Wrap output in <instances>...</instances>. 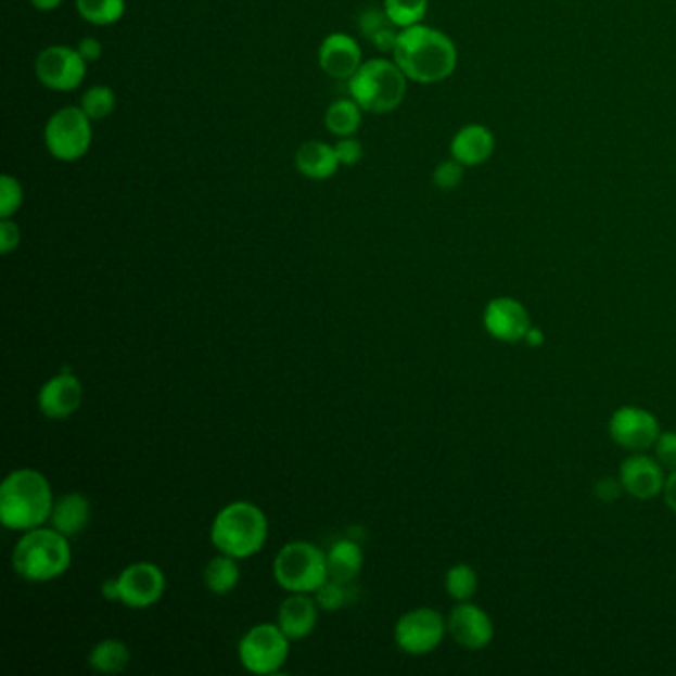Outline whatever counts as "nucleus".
Instances as JSON below:
<instances>
[{"label":"nucleus","instance_id":"f704fd0d","mask_svg":"<svg viewBox=\"0 0 676 676\" xmlns=\"http://www.w3.org/2000/svg\"><path fill=\"white\" fill-rule=\"evenodd\" d=\"M333 148H335V153H337V160L342 163V167H354L363 157V145L354 136L340 138V141Z\"/></svg>","mask_w":676,"mask_h":676},{"label":"nucleus","instance_id":"c756f323","mask_svg":"<svg viewBox=\"0 0 676 676\" xmlns=\"http://www.w3.org/2000/svg\"><path fill=\"white\" fill-rule=\"evenodd\" d=\"M115 104H117V98H115L112 88L92 86L88 92L81 95L80 107L92 122H102L105 117L114 114Z\"/></svg>","mask_w":676,"mask_h":676},{"label":"nucleus","instance_id":"a19ab883","mask_svg":"<svg viewBox=\"0 0 676 676\" xmlns=\"http://www.w3.org/2000/svg\"><path fill=\"white\" fill-rule=\"evenodd\" d=\"M62 2H64V0H30V4L42 12L56 11Z\"/></svg>","mask_w":676,"mask_h":676},{"label":"nucleus","instance_id":"2f4dec72","mask_svg":"<svg viewBox=\"0 0 676 676\" xmlns=\"http://www.w3.org/2000/svg\"><path fill=\"white\" fill-rule=\"evenodd\" d=\"M349 585L340 584V582H333L328 579L326 584L321 585L320 589L314 594V599L318 603V608L321 611H340L344 608L345 603L349 601Z\"/></svg>","mask_w":676,"mask_h":676},{"label":"nucleus","instance_id":"aec40b11","mask_svg":"<svg viewBox=\"0 0 676 676\" xmlns=\"http://www.w3.org/2000/svg\"><path fill=\"white\" fill-rule=\"evenodd\" d=\"M294 163L298 173L311 181H328L342 167L335 148L318 139L302 143L296 151Z\"/></svg>","mask_w":676,"mask_h":676},{"label":"nucleus","instance_id":"9b49d317","mask_svg":"<svg viewBox=\"0 0 676 676\" xmlns=\"http://www.w3.org/2000/svg\"><path fill=\"white\" fill-rule=\"evenodd\" d=\"M447 620L433 608L407 611L395 625V642L407 654H429L447 635Z\"/></svg>","mask_w":676,"mask_h":676},{"label":"nucleus","instance_id":"b1692460","mask_svg":"<svg viewBox=\"0 0 676 676\" xmlns=\"http://www.w3.org/2000/svg\"><path fill=\"white\" fill-rule=\"evenodd\" d=\"M88 663L95 673L119 675L131 663V651L122 639H104L93 647Z\"/></svg>","mask_w":676,"mask_h":676},{"label":"nucleus","instance_id":"473e14b6","mask_svg":"<svg viewBox=\"0 0 676 676\" xmlns=\"http://www.w3.org/2000/svg\"><path fill=\"white\" fill-rule=\"evenodd\" d=\"M464 175V165L457 160L443 161L435 169L433 181L438 189L448 191V189H457Z\"/></svg>","mask_w":676,"mask_h":676},{"label":"nucleus","instance_id":"393cba45","mask_svg":"<svg viewBox=\"0 0 676 676\" xmlns=\"http://www.w3.org/2000/svg\"><path fill=\"white\" fill-rule=\"evenodd\" d=\"M239 582H241L239 560L218 551V556H215L205 567V585L208 591L215 596H229Z\"/></svg>","mask_w":676,"mask_h":676},{"label":"nucleus","instance_id":"f03ea898","mask_svg":"<svg viewBox=\"0 0 676 676\" xmlns=\"http://www.w3.org/2000/svg\"><path fill=\"white\" fill-rule=\"evenodd\" d=\"M52 486L35 469L12 470L0 486V522L14 532H28L50 522L54 508Z\"/></svg>","mask_w":676,"mask_h":676},{"label":"nucleus","instance_id":"6e6552de","mask_svg":"<svg viewBox=\"0 0 676 676\" xmlns=\"http://www.w3.org/2000/svg\"><path fill=\"white\" fill-rule=\"evenodd\" d=\"M92 119L80 105H66L50 115L44 127V145L58 161H78L92 148Z\"/></svg>","mask_w":676,"mask_h":676},{"label":"nucleus","instance_id":"6ab92c4d","mask_svg":"<svg viewBox=\"0 0 676 676\" xmlns=\"http://www.w3.org/2000/svg\"><path fill=\"white\" fill-rule=\"evenodd\" d=\"M90 520H92L90 500L84 494L69 493L56 498L50 514V526L64 534L66 538H76L88 527Z\"/></svg>","mask_w":676,"mask_h":676},{"label":"nucleus","instance_id":"f3484780","mask_svg":"<svg viewBox=\"0 0 676 676\" xmlns=\"http://www.w3.org/2000/svg\"><path fill=\"white\" fill-rule=\"evenodd\" d=\"M318 64L333 80H349L363 64V52L354 36L333 33L321 42Z\"/></svg>","mask_w":676,"mask_h":676},{"label":"nucleus","instance_id":"4be33fe9","mask_svg":"<svg viewBox=\"0 0 676 676\" xmlns=\"http://www.w3.org/2000/svg\"><path fill=\"white\" fill-rule=\"evenodd\" d=\"M357 28H359V35L381 52H393L399 33H401V28L391 21L387 12L378 7H369L359 14Z\"/></svg>","mask_w":676,"mask_h":676},{"label":"nucleus","instance_id":"c9c22d12","mask_svg":"<svg viewBox=\"0 0 676 676\" xmlns=\"http://www.w3.org/2000/svg\"><path fill=\"white\" fill-rule=\"evenodd\" d=\"M21 246V229L12 218L0 220V253L4 256L14 253Z\"/></svg>","mask_w":676,"mask_h":676},{"label":"nucleus","instance_id":"39448f33","mask_svg":"<svg viewBox=\"0 0 676 676\" xmlns=\"http://www.w3.org/2000/svg\"><path fill=\"white\" fill-rule=\"evenodd\" d=\"M407 76L395 60L371 58L347 80L349 98H354L367 114H391L407 93Z\"/></svg>","mask_w":676,"mask_h":676},{"label":"nucleus","instance_id":"7c9ffc66","mask_svg":"<svg viewBox=\"0 0 676 676\" xmlns=\"http://www.w3.org/2000/svg\"><path fill=\"white\" fill-rule=\"evenodd\" d=\"M24 203L23 184L12 177V175H2L0 177V218H12Z\"/></svg>","mask_w":676,"mask_h":676},{"label":"nucleus","instance_id":"e433bc0d","mask_svg":"<svg viewBox=\"0 0 676 676\" xmlns=\"http://www.w3.org/2000/svg\"><path fill=\"white\" fill-rule=\"evenodd\" d=\"M623 490V484H621L620 476L617 479H611V476H603L596 482V496L603 502V505H613L615 500H620Z\"/></svg>","mask_w":676,"mask_h":676},{"label":"nucleus","instance_id":"a878e982","mask_svg":"<svg viewBox=\"0 0 676 676\" xmlns=\"http://www.w3.org/2000/svg\"><path fill=\"white\" fill-rule=\"evenodd\" d=\"M361 115H363L361 105L357 104L354 98H344L330 104L326 110L323 122L328 131L335 138H349L356 136L357 129L361 126Z\"/></svg>","mask_w":676,"mask_h":676},{"label":"nucleus","instance_id":"f257e3e1","mask_svg":"<svg viewBox=\"0 0 676 676\" xmlns=\"http://www.w3.org/2000/svg\"><path fill=\"white\" fill-rule=\"evenodd\" d=\"M393 60L409 80L436 84L447 80L457 68V48L441 30L414 24L399 33Z\"/></svg>","mask_w":676,"mask_h":676},{"label":"nucleus","instance_id":"f8f14e48","mask_svg":"<svg viewBox=\"0 0 676 676\" xmlns=\"http://www.w3.org/2000/svg\"><path fill=\"white\" fill-rule=\"evenodd\" d=\"M661 433L663 431L659 419L651 411L637 405L620 407L609 419L611 441L630 452H642L647 448H653Z\"/></svg>","mask_w":676,"mask_h":676},{"label":"nucleus","instance_id":"0eeeda50","mask_svg":"<svg viewBox=\"0 0 676 676\" xmlns=\"http://www.w3.org/2000/svg\"><path fill=\"white\" fill-rule=\"evenodd\" d=\"M167 579L157 563L138 562L127 565L115 579H105L102 596L129 609H148L160 603Z\"/></svg>","mask_w":676,"mask_h":676},{"label":"nucleus","instance_id":"c85d7f7f","mask_svg":"<svg viewBox=\"0 0 676 676\" xmlns=\"http://www.w3.org/2000/svg\"><path fill=\"white\" fill-rule=\"evenodd\" d=\"M429 0H383V11L401 30L421 24Z\"/></svg>","mask_w":676,"mask_h":676},{"label":"nucleus","instance_id":"cd10ccee","mask_svg":"<svg viewBox=\"0 0 676 676\" xmlns=\"http://www.w3.org/2000/svg\"><path fill=\"white\" fill-rule=\"evenodd\" d=\"M445 589L457 603L470 601L479 591V573L469 563H457L445 575Z\"/></svg>","mask_w":676,"mask_h":676},{"label":"nucleus","instance_id":"dca6fc26","mask_svg":"<svg viewBox=\"0 0 676 676\" xmlns=\"http://www.w3.org/2000/svg\"><path fill=\"white\" fill-rule=\"evenodd\" d=\"M84 401L80 379L68 371L58 373L38 391V409L47 419L64 421L76 413Z\"/></svg>","mask_w":676,"mask_h":676},{"label":"nucleus","instance_id":"412c9836","mask_svg":"<svg viewBox=\"0 0 676 676\" xmlns=\"http://www.w3.org/2000/svg\"><path fill=\"white\" fill-rule=\"evenodd\" d=\"M493 133L484 126L462 127L450 143L452 160L459 161L464 167L481 165L493 155Z\"/></svg>","mask_w":676,"mask_h":676},{"label":"nucleus","instance_id":"9d476101","mask_svg":"<svg viewBox=\"0 0 676 676\" xmlns=\"http://www.w3.org/2000/svg\"><path fill=\"white\" fill-rule=\"evenodd\" d=\"M36 78L52 92H74L88 74V62L76 48L48 47L36 56Z\"/></svg>","mask_w":676,"mask_h":676},{"label":"nucleus","instance_id":"5701e85b","mask_svg":"<svg viewBox=\"0 0 676 676\" xmlns=\"http://www.w3.org/2000/svg\"><path fill=\"white\" fill-rule=\"evenodd\" d=\"M326 556H328L330 579L344 585H349L356 579L366 562L361 546L354 539H337Z\"/></svg>","mask_w":676,"mask_h":676},{"label":"nucleus","instance_id":"a211bd4d","mask_svg":"<svg viewBox=\"0 0 676 676\" xmlns=\"http://www.w3.org/2000/svg\"><path fill=\"white\" fill-rule=\"evenodd\" d=\"M318 603L310 594H290L278 608V627L284 630L290 641H302L310 637L318 625Z\"/></svg>","mask_w":676,"mask_h":676},{"label":"nucleus","instance_id":"58836bf2","mask_svg":"<svg viewBox=\"0 0 676 676\" xmlns=\"http://www.w3.org/2000/svg\"><path fill=\"white\" fill-rule=\"evenodd\" d=\"M663 496H665V502L673 512L676 514V469L671 470L668 474H666L665 482V490H663Z\"/></svg>","mask_w":676,"mask_h":676},{"label":"nucleus","instance_id":"bb28decb","mask_svg":"<svg viewBox=\"0 0 676 676\" xmlns=\"http://www.w3.org/2000/svg\"><path fill=\"white\" fill-rule=\"evenodd\" d=\"M76 11L93 26H112L126 16V0H76Z\"/></svg>","mask_w":676,"mask_h":676},{"label":"nucleus","instance_id":"ea45409f","mask_svg":"<svg viewBox=\"0 0 676 676\" xmlns=\"http://www.w3.org/2000/svg\"><path fill=\"white\" fill-rule=\"evenodd\" d=\"M524 342H526L530 347H539V345L546 342V333H544V330H539L538 326L532 323V328L527 330Z\"/></svg>","mask_w":676,"mask_h":676},{"label":"nucleus","instance_id":"72a5a7b5","mask_svg":"<svg viewBox=\"0 0 676 676\" xmlns=\"http://www.w3.org/2000/svg\"><path fill=\"white\" fill-rule=\"evenodd\" d=\"M654 459L659 460L665 469H676V433L663 431L653 445Z\"/></svg>","mask_w":676,"mask_h":676},{"label":"nucleus","instance_id":"1a4fd4ad","mask_svg":"<svg viewBox=\"0 0 676 676\" xmlns=\"http://www.w3.org/2000/svg\"><path fill=\"white\" fill-rule=\"evenodd\" d=\"M290 639L278 623H258L239 642L241 665L253 675H276L286 665Z\"/></svg>","mask_w":676,"mask_h":676},{"label":"nucleus","instance_id":"ddd939ff","mask_svg":"<svg viewBox=\"0 0 676 676\" xmlns=\"http://www.w3.org/2000/svg\"><path fill=\"white\" fill-rule=\"evenodd\" d=\"M484 330L500 344L524 342L527 330L532 328L530 314L522 302L510 296L493 298L482 314Z\"/></svg>","mask_w":676,"mask_h":676},{"label":"nucleus","instance_id":"2eb2a0df","mask_svg":"<svg viewBox=\"0 0 676 676\" xmlns=\"http://www.w3.org/2000/svg\"><path fill=\"white\" fill-rule=\"evenodd\" d=\"M620 481L623 490L633 498L653 500L665 490V467L651 455L633 452L621 462Z\"/></svg>","mask_w":676,"mask_h":676},{"label":"nucleus","instance_id":"4c0bfd02","mask_svg":"<svg viewBox=\"0 0 676 676\" xmlns=\"http://www.w3.org/2000/svg\"><path fill=\"white\" fill-rule=\"evenodd\" d=\"M76 50L80 52V56L84 58L88 64H92V62H95V60H100V58H102L104 47H102V42H100L98 38H93V36H86V38H81L80 42H78Z\"/></svg>","mask_w":676,"mask_h":676},{"label":"nucleus","instance_id":"423d86ee","mask_svg":"<svg viewBox=\"0 0 676 676\" xmlns=\"http://www.w3.org/2000/svg\"><path fill=\"white\" fill-rule=\"evenodd\" d=\"M275 579L288 594H316L330 579L328 556L310 541H290L276 553Z\"/></svg>","mask_w":676,"mask_h":676},{"label":"nucleus","instance_id":"4468645a","mask_svg":"<svg viewBox=\"0 0 676 676\" xmlns=\"http://www.w3.org/2000/svg\"><path fill=\"white\" fill-rule=\"evenodd\" d=\"M448 635L467 651H482L494 639L490 615L472 601H460L447 617Z\"/></svg>","mask_w":676,"mask_h":676},{"label":"nucleus","instance_id":"20e7f679","mask_svg":"<svg viewBox=\"0 0 676 676\" xmlns=\"http://www.w3.org/2000/svg\"><path fill=\"white\" fill-rule=\"evenodd\" d=\"M268 539V518L253 502H230L218 512L211 526V541L220 553L239 562L263 550Z\"/></svg>","mask_w":676,"mask_h":676},{"label":"nucleus","instance_id":"7ed1b4c3","mask_svg":"<svg viewBox=\"0 0 676 676\" xmlns=\"http://www.w3.org/2000/svg\"><path fill=\"white\" fill-rule=\"evenodd\" d=\"M72 565L69 538L54 527L23 532L12 551V570L30 584H47L68 572Z\"/></svg>","mask_w":676,"mask_h":676}]
</instances>
